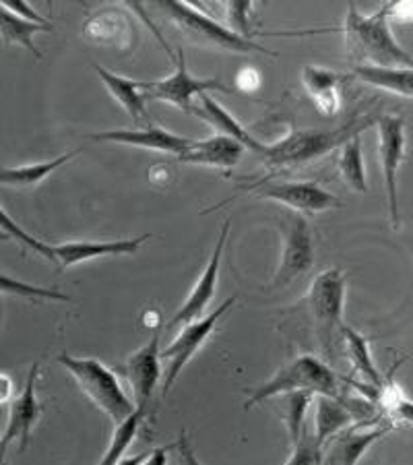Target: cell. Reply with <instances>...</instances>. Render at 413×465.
<instances>
[{
    "instance_id": "obj_20",
    "label": "cell",
    "mask_w": 413,
    "mask_h": 465,
    "mask_svg": "<svg viewBox=\"0 0 413 465\" xmlns=\"http://www.w3.org/2000/svg\"><path fill=\"white\" fill-rule=\"evenodd\" d=\"M341 81L343 74L320 69V66H304L302 69L304 92L325 116H335L341 110Z\"/></svg>"
},
{
    "instance_id": "obj_27",
    "label": "cell",
    "mask_w": 413,
    "mask_h": 465,
    "mask_svg": "<svg viewBox=\"0 0 413 465\" xmlns=\"http://www.w3.org/2000/svg\"><path fill=\"white\" fill-rule=\"evenodd\" d=\"M341 333H343V341L345 348H348V354L354 369L362 374V377L368 379V385L382 389V379L377 366H374V360L370 356V340L364 335H359L354 329L348 325H341Z\"/></svg>"
},
{
    "instance_id": "obj_33",
    "label": "cell",
    "mask_w": 413,
    "mask_h": 465,
    "mask_svg": "<svg viewBox=\"0 0 413 465\" xmlns=\"http://www.w3.org/2000/svg\"><path fill=\"white\" fill-rule=\"evenodd\" d=\"M225 11H228L230 19V32L244 37V40H252L251 19H248V15L254 11V5L251 0H244V3H228L225 5Z\"/></svg>"
},
{
    "instance_id": "obj_17",
    "label": "cell",
    "mask_w": 413,
    "mask_h": 465,
    "mask_svg": "<svg viewBox=\"0 0 413 465\" xmlns=\"http://www.w3.org/2000/svg\"><path fill=\"white\" fill-rule=\"evenodd\" d=\"M93 141H108V143H120V145H133L143 149H153V152H165L182 155L192 147L194 139L182 137L172 131H165L162 126H145V129L134 131H106V133H93Z\"/></svg>"
},
{
    "instance_id": "obj_23",
    "label": "cell",
    "mask_w": 413,
    "mask_h": 465,
    "mask_svg": "<svg viewBox=\"0 0 413 465\" xmlns=\"http://www.w3.org/2000/svg\"><path fill=\"white\" fill-rule=\"evenodd\" d=\"M354 77L366 85L385 89L395 95L408 97L413 95V71L411 69H393V66H379L358 63L354 66Z\"/></svg>"
},
{
    "instance_id": "obj_13",
    "label": "cell",
    "mask_w": 413,
    "mask_h": 465,
    "mask_svg": "<svg viewBox=\"0 0 413 465\" xmlns=\"http://www.w3.org/2000/svg\"><path fill=\"white\" fill-rule=\"evenodd\" d=\"M230 226H231L230 220L223 222L220 238H217V244L213 249L211 259H209L207 267L202 269V273L197 280V283H194V288L189 294V298L184 300L182 306H180V311L174 314V319L168 322L170 329H174L178 325H186V322H192V321L201 319L202 314H205L207 306L211 304V300L215 296V290H217V277H220L221 254H223L225 240H228V234H230Z\"/></svg>"
},
{
    "instance_id": "obj_8",
    "label": "cell",
    "mask_w": 413,
    "mask_h": 465,
    "mask_svg": "<svg viewBox=\"0 0 413 465\" xmlns=\"http://www.w3.org/2000/svg\"><path fill=\"white\" fill-rule=\"evenodd\" d=\"M176 73H172L170 77L160 79V81H149V84H141L143 95L145 100H160L165 104H172V106L180 108L186 114H191L194 106V97L201 94L209 92H223L231 94L230 87L223 85L220 79H199L186 69V58L184 52L178 50L176 54Z\"/></svg>"
},
{
    "instance_id": "obj_36",
    "label": "cell",
    "mask_w": 413,
    "mask_h": 465,
    "mask_svg": "<svg viewBox=\"0 0 413 465\" xmlns=\"http://www.w3.org/2000/svg\"><path fill=\"white\" fill-rule=\"evenodd\" d=\"M172 447H174V445L152 449V451H149V455L145 457V461H143L141 465H168V451H170Z\"/></svg>"
},
{
    "instance_id": "obj_14",
    "label": "cell",
    "mask_w": 413,
    "mask_h": 465,
    "mask_svg": "<svg viewBox=\"0 0 413 465\" xmlns=\"http://www.w3.org/2000/svg\"><path fill=\"white\" fill-rule=\"evenodd\" d=\"M40 377V366L32 364V371L27 374L25 387L17 400L13 401L9 422H6L5 432L0 434V455H5L6 445L13 440H19V451H25L29 445V437L37 420H40L44 406L35 397V382Z\"/></svg>"
},
{
    "instance_id": "obj_10",
    "label": "cell",
    "mask_w": 413,
    "mask_h": 465,
    "mask_svg": "<svg viewBox=\"0 0 413 465\" xmlns=\"http://www.w3.org/2000/svg\"><path fill=\"white\" fill-rule=\"evenodd\" d=\"M379 129V155L385 189L388 199V217L393 228H399V194H397V174L405 160V123L399 116H380Z\"/></svg>"
},
{
    "instance_id": "obj_26",
    "label": "cell",
    "mask_w": 413,
    "mask_h": 465,
    "mask_svg": "<svg viewBox=\"0 0 413 465\" xmlns=\"http://www.w3.org/2000/svg\"><path fill=\"white\" fill-rule=\"evenodd\" d=\"M275 400H277V411H280V416L285 422V429H288L290 442L294 445L304 430L306 414H308V408H310L314 401V393L290 391V393L277 395Z\"/></svg>"
},
{
    "instance_id": "obj_12",
    "label": "cell",
    "mask_w": 413,
    "mask_h": 465,
    "mask_svg": "<svg viewBox=\"0 0 413 465\" xmlns=\"http://www.w3.org/2000/svg\"><path fill=\"white\" fill-rule=\"evenodd\" d=\"M160 329L153 333L145 346L134 351L124 362V377L131 382L134 393V408L139 411H147L149 401L153 400V393L160 382Z\"/></svg>"
},
{
    "instance_id": "obj_30",
    "label": "cell",
    "mask_w": 413,
    "mask_h": 465,
    "mask_svg": "<svg viewBox=\"0 0 413 465\" xmlns=\"http://www.w3.org/2000/svg\"><path fill=\"white\" fill-rule=\"evenodd\" d=\"M0 294L19 296L25 300H56V302H71V298L63 294V292L35 286V283L19 282V280H15V277L5 275L3 272H0Z\"/></svg>"
},
{
    "instance_id": "obj_11",
    "label": "cell",
    "mask_w": 413,
    "mask_h": 465,
    "mask_svg": "<svg viewBox=\"0 0 413 465\" xmlns=\"http://www.w3.org/2000/svg\"><path fill=\"white\" fill-rule=\"evenodd\" d=\"M257 197L271 199L275 203L290 207L291 212L304 217L341 207L339 199L322 189L317 183H273L262 186L257 193Z\"/></svg>"
},
{
    "instance_id": "obj_15",
    "label": "cell",
    "mask_w": 413,
    "mask_h": 465,
    "mask_svg": "<svg viewBox=\"0 0 413 465\" xmlns=\"http://www.w3.org/2000/svg\"><path fill=\"white\" fill-rule=\"evenodd\" d=\"M366 424L368 422H359L356 429H345L329 439L320 449L325 451L320 453V465H358L368 449L390 430L388 426H374L364 432L359 430Z\"/></svg>"
},
{
    "instance_id": "obj_16",
    "label": "cell",
    "mask_w": 413,
    "mask_h": 465,
    "mask_svg": "<svg viewBox=\"0 0 413 465\" xmlns=\"http://www.w3.org/2000/svg\"><path fill=\"white\" fill-rule=\"evenodd\" d=\"M149 238H152V234H143L129 240H112V242H64L52 246V254H54L58 272L63 273L69 267L79 265L83 261L118 257V254H137Z\"/></svg>"
},
{
    "instance_id": "obj_6",
    "label": "cell",
    "mask_w": 413,
    "mask_h": 465,
    "mask_svg": "<svg viewBox=\"0 0 413 465\" xmlns=\"http://www.w3.org/2000/svg\"><path fill=\"white\" fill-rule=\"evenodd\" d=\"M306 309L314 322V329L325 346L327 354L333 350L335 331L343 325V304H345V273L339 267H330L319 273L310 283L306 294Z\"/></svg>"
},
{
    "instance_id": "obj_35",
    "label": "cell",
    "mask_w": 413,
    "mask_h": 465,
    "mask_svg": "<svg viewBox=\"0 0 413 465\" xmlns=\"http://www.w3.org/2000/svg\"><path fill=\"white\" fill-rule=\"evenodd\" d=\"M176 447L180 449V455H182V463H184V465H202V463L197 460V455L192 453V449H191V445H189V439H186L184 432L180 434V439L176 440Z\"/></svg>"
},
{
    "instance_id": "obj_38",
    "label": "cell",
    "mask_w": 413,
    "mask_h": 465,
    "mask_svg": "<svg viewBox=\"0 0 413 465\" xmlns=\"http://www.w3.org/2000/svg\"><path fill=\"white\" fill-rule=\"evenodd\" d=\"M147 455H149V451H143L134 457H124V460L118 461V465H141L143 461H145Z\"/></svg>"
},
{
    "instance_id": "obj_31",
    "label": "cell",
    "mask_w": 413,
    "mask_h": 465,
    "mask_svg": "<svg viewBox=\"0 0 413 465\" xmlns=\"http://www.w3.org/2000/svg\"><path fill=\"white\" fill-rule=\"evenodd\" d=\"M0 232H5L6 236H11V240H17V242L24 244L25 249L40 252L46 259L54 261V254H52V246L46 244V242H42V240H37L35 236L29 234V232H25L24 228H21L17 222H13V217L5 212L3 207H0Z\"/></svg>"
},
{
    "instance_id": "obj_21",
    "label": "cell",
    "mask_w": 413,
    "mask_h": 465,
    "mask_svg": "<svg viewBox=\"0 0 413 465\" xmlns=\"http://www.w3.org/2000/svg\"><path fill=\"white\" fill-rule=\"evenodd\" d=\"M95 73H97V77L102 79V84L106 85L112 97H114V100L126 112H129L133 123L137 124L139 129H141V124H143V129H145V126H153V120H152V116H149L147 106H145L147 100H145V95H143V87L139 81L120 77V74L110 73L100 64H95Z\"/></svg>"
},
{
    "instance_id": "obj_2",
    "label": "cell",
    "mask_w": 413,
    "mask_h": 465,
    "mask_svg": "<svg viewBox=\"0 0 413 465\" xmlns=\"http://www.w3.org/2000/svg\"><path fill=\"white\" fill-rule=\"evenodd\" d=\"M370 124L372 120H364V123L351 120L349 124L335 131H294L277 143L265 145L261 160L271 170H294L341 147L345 141L359 134Z\"/></svg>"
},
{
    "instance_id": "obj_24",
    "label": "cell",
    "mask_w": 413,
    "mask_h": 465,
    "mask_svg": "<svg viewBox=\"0 0 413 465\" xmlns=\"http://www.w3.org/2000/svg\"><path fill=\"white\" fill-rule=\"evenodd\" d=\"M52 29H54L52 24L37 25L32 24V21L17 17V15H13L0 6V37H3L5 46H21L32 52L35 58H42L40 50H37L34 44V35L42 32H52Z\"/></svg>"
},
{
    "instance_id": "obj_1",
    "label": "cell",
    "mask_w": 413,
    "mask_h": 465,
    "mask_svg": "<svg viewBox=\"0 0 413 465\" xmlns=\"http://www.w3.org/2000/svg\"><path fill=\"white\" fill-rule=\"evenodd\" d=\"M388 17L390 5L380 6L372 15H362L356 5H348V17L343 25L348 48L358 60H366V64L411 69L409 52H405L390 34Z\"/></svg>"
},
{
    "instance_id": "obj_18",
    "label": "cell",
    "mask_w": 413,
    "mask_h": 465,
    "mask_svg": "<svg viewBox=\"0 0 413 465\" xmlns=\"http://www.w3.org/2000/svg\"><path fill=\"white\" fill-rule=\"evenodd\" d=\"M244 145L238 141L223 137V134H215V137L197 141L194 139L192 147L189 152L178 157L184 163H197V166H209L217 170H231L238 166V162L244 155Z\"/></svg>"
},
{
    "instance_id": "obj_29",
    "label": "cell",
    "mask_w": 413,
    "mask_h": 465,
    "mask_svg": "<svg viewBox=\"0 0 413 465\" xmlns=\"http://www.w3.org/2000/svg\"><path fill=\"white\" fill-rule=\"evenodd\" d=\"M143 418H145V411L134 410L129 418L123 420L120 424H116L114 434H112V440H110V445L106 449V453H103L102 461L97 465H118L120 460H124L126 451H129L133 440L137 439V434L141 430Z\"/></svg>"
},
{
    "instance_id": "obj_34",
    "label": "cell",
    "mask_w": 413,
    "mask_h": 465,
    "mask_svg": "<svg viewBox=\"0 0 413 465\" xmlns=\"http://www.w3.org/2000/svg\"><path fill=\"white\" fill-rule=\"evenodd\" d=\"M0 6L3 9H6L13 15H17V17L25 19V21H32V24H37V25H48L50 21L44 19L42 15H37L32 6H29L27 3H21V0H0Z\"/></svg>"
},
{
    "instance_id": "obj_37",
    "label": "cell",
    "mask_w": 413,
    "mask_h": 465,
    "mask_svg": "<svg viewBox=\"0 0 413 465\" xmlns=\"http://www.w3.org/2000/svg\"><path fill=\"white\" fill-rule=\"evenodd\" d=\"M11 393H13V381L9 374L0 372V406L3 403H9L11 401Z\"/></svg>"
},
{
    "instance_id": "obj_5",
    "label": "cell",
    "mask_w": 413,
    "mask_h": 465,
    "mask_svg": "<svg viewBox=\"0 0 413 465\" xmlns=\"http://www.w3.org/2000/svg\"><path fill=\"white\" fill-rule=\"evenodd\" d=\"M157 6H160V11L168 15L172 24L189 37L191 42L197 44V46L225 50V52H240V54L261 52V54L275 56V52L262 48L257 42L244 40V37L230 32L228 27H223L211 17H207L205 13H201L197 6H191L184 3H172V0H163V3H160Z\"/></svg>"
},
{
    "instance_id": "obj_40",
    "label": "cell",
    "mask_w": 413,
    "mask_h": 465,
    "mask_svg": "<svg viewBox=\"0 0 413 465\" xmlns=\"http://www.w3.org/2000/svg\"><path fill=\"white\" fill-rule=\"evenodd\" d=\"M5 463V455H0V465H3Z\"/></svg>"
},
{
    "instance_id": "obj_3",
    "label": "cell",
    "mask_w": 413,
    "mask_h": 465,
    "mask_svg": "<svg viewBox=\"0 0 413 465\" xmlns=\"http://www.w3.org/2000/svg\"><path fill=\"white\" fill-rule=\"evenodd\" d=\"M56 362L66 372H71L74 382L81 387V391L92 400L112 422L120 424L129 418L134 410V401L129 400L123 385L114 372L108 366H103L95 358H74L71 354H58Z\"/></svg>"
},
{
    "instance_id": "obj_4",
    "label": "cell",
    "mask_w": 413,
    "mask_h": 465,
    "mask_svg": "<svg viewBox=\"0 0 413 465\" xmlns=\"http://www.w3.org/2000/svg\"><path fill=\"white\" fill-rule=\"evenodd\" d=\"M290 391H310L322 397H339L341 385L339 377L325 362H320L319 358L298 356L290 364L281 366L273 379L265 381L254 389L251 400L244 403V408H252L261 401Z\"/></svg>"
},
{
    "instance_id": "obj_9",
    "label": "cell",
    "mask_w": 413,
    "mask_h": 465,
    "mask_svg": "<svg viewBox=\"0 0 413 465\" xmlns=\"http://www.w3.org/2000/svg\"><path fill=\"white\" fill-rule=\"evenodd\" d=\"M234 304H236V296H230L221 306H217L211 314H207V317H201L192 322H186L184 329L180 331L176 340L172 341L163 351H160L162 360H170L168 372H165V379H163V389H162L163 397L170 393V389L176 382L178 374L182 372L184 366L194 358V354L201 350L202 343L211 337L217 322H220V319Z\"/></svg>"
},
{
    "instance_id": "obj_28",
    "label": "cell",
    "mask_w": 413,
    "mask_h": 465,
    "mask_svg": "<svg viewBox=\"0 0 413 465\" xmlns=\"http://www.w3.org/2000/svg\"><path fill=\"white\" fill-rule=\"evenodd\" d=\"M339 176L349 191L354 193H368L366 183V170H364V157H362V139L359 134L345 141L341 145L339 155Z\"/></svg>"
},
{
    "instance_id": "obj_19",
    "label": "cell",
    "mask_w": 413,
    "mask_h": 465,
    "mask_svg": "<svg viewBox=\"0 0 413 465\" xmlns=\"http://www.w3.org/2000/svg\"><path fill=\"white\" fill-rule=\"evenodd\" d=\"M191 114L201 118V120H205L207 124H211L217 133L223 134V137L238 141L240 145L252 149L254 153L261 155L262 149H265V143H261L257 137H252V134L248 133L244 126L230 114L228 110L220 106V104H217L209 94L199 95V104L194 102Z\"/></svg>"
},
{
    "instance_id": "obj_42",
    "label": "cell",
    "mask_w": 413,
    "mask_h": 465,
    "mask_svg": "<svg viewBox=\"0 0 413 465\" xmlns=\"http://www.w3.org/2000/svg\"><path fill=\"white\" fill-rule=\"evenodd\" d=\"M3 465H5V463H3Z\"/></svg>"
},
{
    "instance_id": "obj_7",
    "label": "cell",
    "mask_w": 413,
    "mask_h": 465,
    "mask_svg": "<svg viewBox=\"0 0 413 465\" xmlns=\"http://www.w3.org/2000/svg\"><path fill=\"white\" fill-rule=\"evenodd\" d=\"M281 236H283V251L281 261L277 267V273L271 280L273 290L288 288L300 280L314 262V246L310 226L306 217L290 212L281 217Z\"/></svg>"
},
{
    "instance_id": "obj_32",
    "label": "cell",
    "mask_w": 413,
    "mask_h": 465,
    "mask_svg": "<svg viewBox=\"0 0 413 465\" xmlns=\"http://www.w3.org/2000/svg\"><path fill=\"white\" fill-rule=\"evenodd\" d=\"M294 453L285 465H319L320 463V447L314 440L312 432L302 430L300 439L294 442Z\"/></svg>"
},
{
    "instance_id": "obj_25",
    "label": "cell",
    "mask_w": 413,
    "mask_h": 465,
    "mask_svg": "<svg viewBox=\"0 0 413 465\" xmlns=\"http://www.w3.org/2000/svg\"><path fill=\"white\" fill-rule=\"evenodd\" d=\"M74 153L69 152L60 157H54L50 162L32 163V166H17V168H3L0 166V186H13V189H29V186L40 184L44 178H48L52 172L64 166L66 162H71Z\"/></svg>"
},
{
    "instance_id": "obj_39",
    "label": "cell",
    "mask_w": 413,
    "mask_h": 465,
    "mask_svg": "<svg viewBox=\"0 0 413 465\" xmlns=\"http://www.w3.org/2000/svg\"><path fill=\"white\" fill-rule=\"evenodd\" d=\"M0 240H11V236H6L5 232H0Z\"/></svg>"
},
{
    "instance_id": "obj_41",
    "label": "cell",
    "mask_w": 413,
    "mask_h": 465,
    "mask_svg": "<svg viewBox=\"0 0 413 465\" xmlns=\"http://www.w3.org/2000/svg\"><path fill=\"white\" fill-rule=\"evenodd\" d=\"M319 465H320V463H319Z\"/></svg>"
},
{
    "instance_id": "obj_22",
    "label": "cell",
    "mask_w": 413,
    "mask_h": 465,
    "mask_svg": "<svg viewBox=\"0 0 413 465\" xmlns=\"http://www.w3.org/2000/svg\"><path fill=\"white\" fill-rule=\"evenodd\" d=\"M354 414L337 400V397H322L319 395L314 400V440L322 449V445L335 434L349 429L354 422Z\"/></svg>"
}]
</instances>
